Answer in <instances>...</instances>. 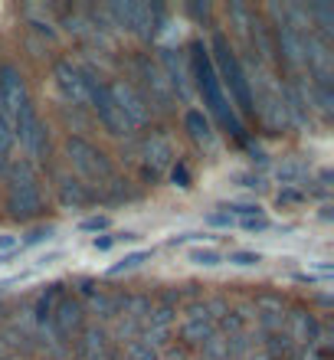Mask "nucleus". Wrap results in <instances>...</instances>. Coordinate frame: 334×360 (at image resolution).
<instances>
[{
    "instance_id": "1",
    "label": "nucleus",
    "mask_w": 334,
    "mask_h": 360,
    "mask_svg": "<svg viewBox=\"0 0 334 360\" xmlns=\"http://www.w3.org/2000/svg\"><path fill=\"white\" fill-rule=\"evenodd\" d=\"M187 63H191L193 92H200L203 105H207V115H213V118H217L236 141H246V124H243V118L236 115V108L229 105L226 92H223V86H220V79H217V69H213V63H210V49H207L203 39L191 43V56H187Z\"/></svg>"
},
{
    "instance_id": "2",
    "label": "nucleus",
    "mask_w": 334,
    "mask_h": 360,
    "mask_svg": "<svg viewBox=\"0 0 334 360\" xmlns=\"http://www.w3.org/2000/svg\"><path fill=\"white\" fill-rule=\"evenodd\" d=\"M210 63L217 69V79H220L223 92H229V105L236 108L239 118H256V102H252V86H249V72L243 66V59L233 46H229V39L223 33H213L210 39Z\"/></svg>"
},
{
    "instance_id": "3",
    "label": "nucleus",
    "mask_w": 334,
    "mask_h": 360,
    "mask_svg": "<svg viewBox=\"0 0 334 360\" xmlns=\"http://www.w3.org/2000/svg\"><path fill=\"white\" fill-rule=\"evenodd\" d=\"M4 187H7V213L20 223H30L46 213V197H43V184L39 171L27 158H13V164L4 174Z\"/></svg>"
},
{
    "instance_id": "4",
    "label": "nucleus",
    "mask_w": 334,
    "mask_h": 360,
    "mask_svg": "<svg viewBox=\"0 0 334 360\" xmlns=\"http://www.w3.org/2000/svg\"><path fill=\"white\" fill-rule=\"evenodd\" d=\"M128 82L138 89V95L144 98V105L154 112L167 115L174 108V95L167 89V79H164L161 66H158V59H151L148 53H131L128 56Z\"/></svg>"
},
{
    "instance_id": "5",
    "label": "nucleus",
    "mask_w": 334,
    "mask_h": 360,
    "mask_svg": "<svg viewBox=\"0 0 334 360\" xmlns=\"http://www.w3.org/2000/svg\"><path fill=\"white\" fill-rule=\"evenodd\" d=\"M63 154H66L69 167L76 171V180H82L86 187L102 190L115 177V167L108 161V154L98 144L89 141V138H82V134H69L66 144H63Z\"/></svg>"
},
{
    "instance_id": "6",
    "label": "nucleus",
    "mask_w": 334,
    "mask_h": 360,
    "mask_svg": "<svg viewBox=\"0 0 334 360\" xmlns=\"http://www.w3.org/2000/svg\"><path fill=\"white\" fill-rule=\"evenodd\" d=\"M13 138L23 144L27 161L33 164V167H37V164L39 167H46L49 164V128H46V122L39 118L33 98L13 115Z\"/></svg>"
},
{
    "instance_id": "7",
    "label": "nucleus",
    "mask_w": 334,
    "mask_h": 360,
    "mask_svg": "<svg viewBox=\"0 0 334 360\" xmlns=\"http://www.w3.org/2000/svg\"><path fill=\"white\" fill-rule=\"evenodd\" d=\"M174 164H177V148H174L171 134L161 131V128L144 134L141 144H138V167H141L144 184H158Z\"/></svg>"
},
{
    "instance_id": "8",
    "label": "nucleus",
    "mask_w": 334,
    "mask_h": 360,
    "mask_svg": "<svg viewBox=\"0 0 334 360\" xmlns=\"http://www.w3.org/2000/svg\"><path fill=\"white\" fill-rule=\"evenodd\" d=\"M86 86H89V108L98 115V122L112 138H131V128L122 118L118 105L112 102V92H108V82L102 76H96L92 69H86Z\"/></svg>"
},
{
    "instance_id": "9",
    "label": "nucleus",
    "mask_w": 334,
    "mask_h": 360,
    "mask_svg": "<svg viewBox=\"0 0 334 360\" xmlns=\"http://www.w3.org/2000/svg\"><path fill=\"white\" fill-rule=\"evenodd\" d=\"M158 66H161L164 79H167V89H171L174 102L191 105L193 102V79H191V63H187V56L174 46H161L158 49Z\"/></svg>"
},
{
    "instance_id": "10",
    "label": "nucleus",
    "mask_w": 334,
    "mask_h": 360,
    "mask_svg": "<svg viewBox=\"0 0 334 360\" xmlns=\"http://www.w3.org/2000/svg\"><path fill=\"white\" fill-rule=\"evenodd\" d=\"M108 92H112V102L118 105V112H122V118L128 122L131 134L138 131V128H144V124L151 122V108L144 105V98L138 95V89H134L124 76L112 79V82H108Z\"/></svg>"
},
{
    "instance_id": "11",
    "label": "nucleus",
    "mask_w": 334,
    "mask_h": 360,
    "mask_svg": "<svg viewBox=\"0 0 334 360\" xmlns=\"http://www.w3.org/2000/svg\"><path fill=\"white\" fill-rule=\"evenodd\" d=\"M27 102H30V89H27V79H23L20 66L0 63V115L13 124V115Z\"/></svg>"
},
{
    "instance_id": "12",
    "label": "nucleus",
    "mask_w": 334,
    "mask_h": 360,
    "mask_svg": "<svg viewBox=\"0 0 334 360\" xmlns=\"http://www.w3.org/2000/svg\"><path fill=\"white\" fill-rule=\"evenodd\" d=\"M53 79H56L59 92L72 108H86L89 105V86H86V69L72 63V59H56L53 66Z\"/></svg>"
},
{
    "instance_id": "13",
    "label": "nucleus",
    "mask_w": 334,
    "mask_h": 360,
    "mask_svg": "<svg viewBox=\"0 0 334 360\" xmlns=\"http://www.w3.org/2000/svg\"><path fill=\"white\" fill-rule=\"evenodd\" d=\"M46 328L56 334L59 341H72L86 328V304L79 302V298H59L56 311H53Z\"/></svg>"
},
{
    "instance_id": "14",
    "label": "nucleus",
    "mask_w": 334,
    "mask_h": 360,
    "mask_svg": "<svg viewBox=\"0 0 334 360\" xmlns=\"http://www.w3.org/2000/svg\"><path fill=\"white\" fill-rule=\"evenodd\" d=\"M76 354L79 360H115L112 351V334L102 328V324H89L76 334Z\"/></svg>"
},
{
    "instance_id": "15",
    "label": "nucleus",
    "mask_w": 334,
    "mask_h": 360,
    "mask_svg": "<svg viewBox=\"0 0 334 360\" xmlns=\"http://www.w3.org/2000/svg\"><path fill=\"white\" fill-rule=\"evenodd\" d=\"M184 131L191 134L203 151H213V148H217V128H213L210 115L203 112V108H187V112H184Z\"/></svg>"
},
{
    "instance_id": "16",
    "label": "nucleus",
    "mask_w": 334,
    "mask_h": 360,
    "mask_svg": "<svg viewBox=\"0 0 334 360\" xmlns=\"http://www.w3.org/2000/svg\"><path fill=\"white\" fill-rule=\"evenodd\" d=\"M288 338H292V344H302V347H318L321 324L311 311H292L288 314Z\"/></svg>"
},
{
    "instance_id": "17",
    "label": "nucleus",
    "mask_w": 334,
    "mask_h": 360,
    "mask_svg": "<svg viewBox=\"0 0 334 360\" xmlns=\"http://www.w3.org/2000/svg\"><path fill=\"white\" fill-rule=\"evenodd\" d=\"M96 197H98L96 190L86 187V184H82V180H76L72 174L59 180V207H63V210H82V207H89Z\"/></svg>"
},
{
    "instance_id": "18",
    "label": "nucleus",
    "mask_w": 334,
    "mask_h": 360,
    "mask_svg": "<svg viewBox=\"0 0 334 360\" xmlns=\"http://www.w3.org/2000/svg\"><path fill=\"white\" fill-rule=\"evenodd\" d=\"M124 302H128V295H122V292H115V295L96 292L89 298V311L96 314L98 321H115V318H122Z\"/></svg>"
},
{
    "instance_id": "19",
    "label": "nucleus",
    "mask_w": 334,
    "mask_h": 360,
    "mask_svg": "<svg viewBox=\"0 0 334 360\" xmlns=\"http://www.w3.org/2000/svg\"><path fill=\"white\" fill-rule=\"evenodd\" d=\"M59 298H63V285H49L46 292L37 298V304H33V318H37V324H43L46 328L49 318H53V311H56Z\"/></svg>"
},
{
    "instance_id": "20",
    "label": "nucleus",
    "mask_w": 334,
    "mask_h": 360,
    "mask_svg": "<svg viewBox=\"0 0 334 360\" xmlns=\"http://www.w3.org/2000/svg\"><path fill=\"white\" fill-rule=\"evenodd\" d=\"M13 151H17V138H13V124L0 115V177L7 174V167L13 164Z\"/></svg>"
},
{
    "instance_id": "21",
    "label": "nucleus",
    "mask_w": 334,
    "mask_h": 360,
    "mask_svg": "<svg viewBox=\"0 0 334 360\" xmlns=\"http://www.w3.org/2000/svg\"><path fill=\"white\" fill-rule=\"evenodd\" d=\"M151 256H154V249H138V252H128L122 262H115V266L105 269V278H118V275H124V272H134V269L144 266Z\"/></svg>"
},
{
    "instance_id": "22",
    "label": "nucleus",
    "mask_w": 334,
    "mask_h": 360,
    "mask_svg": "<svg viewBox=\"0 0 334 360\" xmlns=\"http://www.w3.org/2000/svg\"><path fill=\"white\" fill-rule=\"evenodd\" d=\"M308 174H311V167H308L305 161H285L276 167V177L285 184V187H292V184H305Z\"/></svg>"
},
{
    "instance_id": "23",
    "label": "nucleus",
    "mask_w": 334,
    "mask_h": 360,
    "mask_svg": "<svg viewBox=\"0 0 334 360\" xmlns=\"http://www.w3.org/2000/svg\"><path fill=\"white\" fill-rule=\"evenodd\" d=\"M213 334H217L213 321H184V324H181L184 344H203L207 338H213Z\"/></svg>"
},
{
    "instance_id": "24",
    "label": "nucleus",
    "mask_w": 334,
    "mask_h": 360,
    "mask_svg": "<svg viewBox=\"0 0 334 360\" xmlns=\"http://www.w3.org/2000/svg\"><path fill=\"white\" fill-rule=\"evenodd\" d=\"M193 262V266H203V269H217V266H223V256L217 252V249H203V246H197V249H191V256H187Z\"/></svg>"
},
{
    "instance_id": "25",
    "label": "nucleus",
    "mask_w": 334,
    "mask_h": 360,
    "mask_svg": "<svg viewBox=\"0 0 334 360\" xmlns=\"http://www.w3.org/2000/svg\"><path fill=\"white\" fill-rule=\"evenodd\" d=\"M124 360H161V357H158V351H154L151 344H144L141 338H134V341H128V347H124Z\"/></svg>"
},
{
    "instance_id": "26",
    "label": "nucleus",
    "mask_w": 334,
    "mask_h": 360,
    "mask_svg": "<svg viewBox=\"0 0 334 360\" xmlns=\"http://www.w3.org/2000/svg\"><path fill=\"white\" fill-rule=\"evenodd\" d=\"M200 351L207 360H226V338H223V334H213V338H207V341L200 344Z\"/></svg>"
},
{
    "instance_id": "27",
    "label": "nucleus",
    "mask_w": 334,
    "mask_h": 360,
    "mask_svg": "<svg viewBox=\"0 0 334 360\" xmlns=\"http://www.w3.org/2000/svg\"><path fill=\"white\" fill-rule=\"evenodd\" d=\"M53 233H56L53 226H37V229H30L27 236L20 239V252H23V249L39 246V243H46V239H53Z\"/></svg>"
},
{
    "instance_id": "28",
    "label": "nucleus",
    "mask_w": 334,
    "mask_h": 360,
    "mask_svg": "<svg viewBox=\"0 0 334 360\" xmlns=\"http://www.w3.org/2000/svg\"><path fill=\"white\" fill-rule=\"evenodd\" d=\"M229 262L239 266V269H252V266L262 262V256H259V252H243V249H239V252H229Z\"/></svg>"
},
{
    "instance_id": "29",
    "label": "nucleus",
    "mask_w": 334,
    "mask_h": 360,
    "mask_svg": "<svg viewBox=\"0 0 334 360\" xmlns=\"http://www.w3.org/2000/svg\"><path fill=\"white\" fill-rule=\"evenodd\" d=\"M108 226H112V219H108V217H89V219H82V223H79V229H82V233H105Z\"/></svg>"
},
{
    "instance_id": "30",
    "label": "nucleus",
    "mask_w": 334,
    "mask_h": 360,
    "mask_svg": "<svg viewBox=\"0 0 334 360\" xmlns=\"http://www.w3.org/2000/svg\"><path fill=\"white\" fill-rule=\"evenodd\" d=\"M171 180H174V187H181V190L191 187V171H187V164H184V161L174 164V167H171Z\"/></svg>"
},
{
    "instance_id": "31",
    "label": "nucleus",
    "mask_w": 334,
    "mask_h": 360,
    "mask_svg": "<svg viewBox=\"0 0 334 360\" xmlns=\"http://www.w3.org/2000/svg\"><path fill=\"white\" fill-rule=\"evenodd\" d=\"M207 226H217V229H233V226H236V219L229 217V213H207Z\"/></svg>"
},
{
    "instance_id": "32",
    "label": "nucleus",
    "mask_w": 334,
    "mask_h": 360,
    "mask_svg": "<svg viewBox=\"0 0 334 360\" xmlns=\"http://www.w3.org/2000/svg\"><path fill=\"white\" fill-rule=\"evenodd\" d=\"M30 27L37 30L39 37H46V39H49V43H53V39H56V37H59L56 30H53V23H49V20H37V17H30Z\"/></svg>"
},
{
    "instance_id": "33",
    "label": "nucleus",
    "mask_w": 334,
    "mask_h": 360,
    "mask_svg": "<svg viewBox=\"0 0 334 360\" xmlns=\"http://www.w3.org/2000/svg\"><path fill=\"white\" fill-rule=\"evenodd\" d=\"M10 252H20V236L0 233V256H10Z\"/></svg>"
},
{
    "instance_id": "34",
    "label": "nucleus",
    "mask_w": 334,
    "mask_h": 360,
    "mask_svg": "<svg viewBox=\"0 0 334 360\" xmlns=\"http://www.w3.org/2000/svg\"><path fill=\"white\" fill-rule=\"evenodd\" d=\"M203 239H213L207 233H181V236H171L167 239V246H184V243H203Z\"/></svg>"
},
{
    "instance_id": "35",
    "label": "nucleus",
    "mask_w": 334,
    "mask_h": 360,
    "mask_svg": "<svg viewBox=\"0 0 334 360\" xmlns=\"http://www.w3.org/2000/svg\"><path fill=\"white\" fill-rule=\"evenodd\" d=\"M239 226L246 233H266L269 229V219L266 217H252V219H239Z\"/></svg>"
},
{
    "instance_id": "36",
    "label": "nucleus",
    "mask_w": 334,
    "mask_h": 360,
    "mask_svg": "<svg viewBox=\"0 0 334 360\" xmlns=\"http://www.w3.org/2000/svg\"><path fill=\"white\" fill-rule=\"evenodd\" d=\"M243 184H239V187H246V190H259L262 187V177H259V174H243Z\"/></svg>"
},
{
    "instance_id": "37",
    "label": "nucleus",
    "mask_w": 334,
    "mask_h": 360,
    "mask_svg": "<svg viewBox=\"0 0 334 360\" xmlns=\"http://www.w3.org/2000/svg\"><path fill=\"white\" fill-rule=\"evenodd\" d=\"M96 292H98V288H96V282H92V278H79V295H82V298H92Z\"/></svg>"
},
{
    "instance_id": "38",
    "label": "nucleus",
    "mask_w": 334,
    "mask_h": 360,
    "mask_svg": "<svg viewBox=\"0 0 334 360\" xmlns=\"http://www.w3.org/2000/svg\"><path fill=\"white\" fill-rule=\"evenodd\" d=\"M115 246V236H96L92 239V249L96 252H105V249H112Z\"/></svg>"
},
{
    "instance_id": "39",
    "label": "nucleus",
    "mask_w": 334,
    "mask_h": 360,
    "mask_svg": "<svg viewBox=\"0 0 334 360\" xmlns=\"http://www.w3.org/2000/svg\"><path fill=\"white\" fill-rule=\"evenodd\" d=\"M298 200H305V193H298V190H282L278 193V203H298Z\"/></svg>"
},
{
    "instance_id": "40",
    "label": "nucleus",
    "mask_w": 334,
    "mask_h": 360,
    "mask_svg": "<svg viewBox=\"0 0 334 360\" xmlns=\"http://www.w3.org/2000/svg\"><path fill=\"white\" fill-rule=\"evenodd\" d=\"M115 243H138V233H115Z\"/></svg>"
},
{
    "instance_id": "41",
    "label": "nucleus",
    "mask_w": 334,
    "mask_h": 360,
    "mask_svg": "<svg viewBox=\"0 0 334 360\" xmlns=\"http://www.w3.org/2000/svg\"><path fill=\"white\" fill-rule=\"evenodd\" d=\"M43 360H63V357H59V354H46V357H43Z\"/></svg>"
}]
</instances>
